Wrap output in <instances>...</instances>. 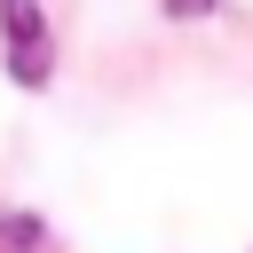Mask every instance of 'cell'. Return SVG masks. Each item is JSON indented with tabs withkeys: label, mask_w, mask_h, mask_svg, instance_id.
<instances>
[{
	"label": "cell",
	"mask_w": 253,
	"mask_h": 253,
	"mask_svg": "<svg viewBox=\"0 0 253 253\" xmlns=\"http://www.w3.org/2000/svg\"><path fill=\"white\" fill-rule=\"evenodd\" d=\"M0 245H40V221H32V213H8V221H0Z\"/></svg>",
	"instance_id": "cell-2"
},
{
	"label": "cell",
	"mask_w": 253,
	"mask_h": 253,
	"mask_svg": "<svg viewBox=\"0 0 253 253\" xmlns=\"http://www.w3.org/2000/svg\"><path fill=\"white\" fill-rule=\"evenodd\" d=\"M0 24H8V79L40 87V79H47V24H40V0H0Z\"/></svg>",
	"instance_id": "cell-1"
},
{
	"label": "cell",
	"mask_w": 253,
	"mask_h": 253,
	"mask_svg": "<svg viewBox=\"0 0 253 253\" xmlns=\"http://www.w3.org/2000/svg\"><path fill=\"white\" fill-rule=\"evenodd\" d=\"M166 8H174V16H206L213 0H166Z\"/></svg>",
	"instance_id": "cell-3"
}]
</instances>
